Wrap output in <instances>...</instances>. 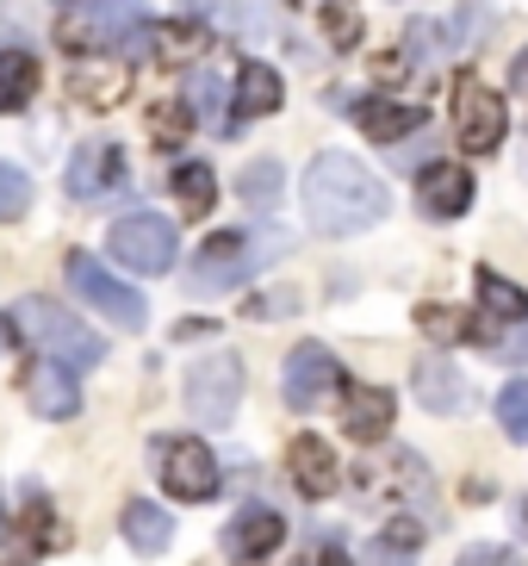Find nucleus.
Returning a JSON list of instances; mask_svg holds the SVG:
<instances>
[{
  "label": "nucleus",
  "mask_w": 528,
  "mask_h": 566,
  "mask_svg": "<svg viewBox=\"0 0 528 566\" xmlns=\"http://www.w3.org/2000/svg\"><path fill=\"white\" fill-rule=\"evenodd\" d=\"M243 405V361L231 349H212L187 367V411L205 423V430H224Z\"/></svg>",
  "instance_id": "obj_8"
},
{
  "label": "nucleus",
  "mask_w": 528,
  "mask_h": 566,
  "mask_svg": "<svg viewBox=\"0 0 528 566\" xmlns=\"http://www.w3.org/2000/svg\"><path fill=\"white\" fill-rule=\"evenodd\" d=\"M416 206L430 218H461L473 206V175L461 163H430L416 175Z\"/></svg>",
  "instance_id": "obj_18"
},
{
  "label": "nucleus",
  "mask_w": 528,
  "mask_h": 566,
  "mask_svg": "<svg viewBox=\"0 0 528 566\" xmlns=\"http://www.w3.org/2000/svg\"><path fill=\"white\" fill-rule=\"evenodd\" d=\"M68 94H75L82 106H94V113H106V106H118L125 94H131V69L118 63V56H75Z\"/></svg>",
  "instance_id": "obj_14"
},
{
  "label": "nucleus",
  "mask_w": 528,
  "mask_h": 566,
  "mask_svg": "<svg viewBox=\"0 0 528 566\" xmlns=\"http://www.w3.org/2000/svg\"><path fill=\"white\" fill-rule=\"evenodd\" d=\"M187 101L199 106V125H205V132H231V118L218 113V106H224V87H218V75H212V69H199V75H193V87H187Z\"/></svg>",
  "instance_id": "obj_27"
},
{
  "label": "nucleus",
  "mask_w": 528,
  "mask_h": 566,
  "mask_svg": "<svg viewBox=\"0 0 528 566\" xmlns=\"http://www.w3.org/2000/svg\"><path fill=\"white\" fill-rule=\"evenodd\" d=\"M281 542H286V516L267 511V504H243L231 516V530H224V554L231 560H267Z\"/></svg>",
  "instance_id": "obj_13"
},
{
  "label": "nucleus",
  "mask_w": 528,
  "mask_h": 566,
  "mask_svg": "<svg viewBox=\"0 0 528 566\" xmlns=\"http://www.w3.org/2000/svg\"><path fill=\"white\" fill-rule=\"evenodd\" d=\"M305 566H355V554L342 548V535H317L305 548Z\"/></svg>",
  "instance_id": "obj_31"
},
{
  "label": "nucleus",
  "mask_w": 528,
  "mask_h": 566,
  "mask_svg": "<svg viewBox=\"0 0 528 566\" xmlns=\"http://www.w3.org/2000/svg\"><path fill=\"white\" fill-rule=\"evenodd\" d=\"M25 206H32V175L13 163H0V224L25 218Z\"/></svg>",
  "instance_id": "obj_28"
},
{
  "label": "nucleus",
  "mask_w": 528,
  "mask_h": 566,
  "mask_svg": "<svg viewBox=\"0 0 528 566\" xmlns=\"http://www.w3.org/2000/svg\"><path fill=\"white\" fill-rule=\"evenodd\" d=\"M355 113V125H361L373 144H398V137H411L416 125H423V106L411 101H392V94H373V101H355L348 106Z\"/></svg>",
  "instance_id": "obj_20"
},
{
  "label": "nucleus",
  "mask_w": 528,
  "mask_h": 566,
  "mask_svg": "<svg viewBox=\"0 0 528 566\" xmlns=\"http://www.w3.org/2000/svg\"><path fill=\"white\" fill-rule=\"evenodd\" d=\"M479 300L485 317H497V324H528V293L516 281H504L497 268H479Z\"/></svg>",
  "instance_id": "obj_25"
},
{
  "label": "nucleus",
  "mask_w": 528,
  "mask_h": 566,
  "mask_svg": "<svg viewBox=\"0 0 528 566\" xmlns=\"http://www.w3.org/2000/svg\"><path fill=\"white\" fill-rule=\"evenodd\" d=\"M522 516H528V511H522Z\"/></svg>",
  "instance_id": "obj_42"
},
{
  "label": "nucleus",
  "mask_w": 528,
  "mask_h": 566,
  "mask_svg": "<svg viewBox=\"0 0 528 566\" xmlns=\"http://www.w3.org/2000/svg\"><path fill=\"white\" fill-rule=\"evenodd\" d=\"M63 274H68V286H75V300H82V305H94L99 317H113L118 331H144V324H149L144 293L118 281L113 268L99 262V255L75 250V255H68V268H63Z\"/></svg>",
  "instance_id": "obj_7"
},
{
  "label": "nucleus",
  "mask_w": 528,
  "mask_h": 566,
  "mask_svg": "<svg viewBox=\"0 0 528 566\" xmlns=\"http://www.w3.org/2000/svg\"><path fill=\"white\" fill-rule=\"evenodd\" d=\"M212 7H218V0H181V19H193V25H199V19H212Z\"/></svg>",
  "instance_id": "obj_38"
},
{
  "label": "nucleus",
  "mask_w": 528,
  "mask_h": 566,
  "mask_svg": "<svg viewBox=\"0 0 528 566\" xmlns=\"http://www.w3.org/2000/svg\"><path fill=\"white\" fill-rule=\"evenodd\" d=\"M454 566H522V560H516L510 548H466Z\"/></svg>",
  "instance_id": "obj_34"
},
{
  "label": "nucleus",
  "mask_w": 528,
  "mask_h": 566,
  "mask_svg": "<svg viewBox=\"0 0 528 566\" xmlns=\"http://www.w3.org/2000/svg\"><path fill=\"white\" fill-rule=\"evenodd\" d=\"M342 430L361 442V449H373V442H386V430H392V417H398V399L386 392V386H355L348 380L342 392Z\"/></svg>",
  "instance_id": "obj_15"
},
{
  "label": "nucleus",
  "mask_w": 528,
  "mask_h": 566,
  "mask_svg": "<svg viewBox=\"0 0 528 566\" xmlns=\"http://www.w3.org/2000/svg\"><path fill=\"white\" fill-rule=\"evenodd\" d=\"M63 187H68V200H82V206H118L131 193V156L118 144H82L63 168Z\"/></svg>",
  "instance_id": "obj_9"
},
{
  "label": "nucleus",
  "mask_w": 528,
  "mask_h": 566,
  "mask_svg": "<svg viewBox=\"0 0 528 566\" xmlns=\"http://www.w3.org/2000/svg\"><path fill=\"white\" fill-rule=\"evenodd\" d=\"M411 386H416V405L423 411H435V417H454V411H466V374L447 355H423L416 361V374H411Z\"/></svg>",
  "instance_id": "obj_16"
},
{
  "label": "nucleus",
  "mask_w": 528,
  "mask_h": 566,
  "mask_svg": "<svg viewBox=\"0 0 528 566\" xmlns=\"http://www.w3.org/2000/svg\"><path fill=\"white\" fill-rule=\"evenodd\" d=\"M0 535H7V504H0Z\"/></svg>",
  "instance_id": "obj_40"
},
{
  "label": "nucleus",
  "mask_w": 528,
  "mask_h": 566,
  "mask_svg": "<svg viewBox=\"0 0 528 566\" xmlns=\"http://www.w3.org/2000/svg\"><path fill=\"white\" fill-rule=\"evenodd\" d=\"M516 82H528V56H522V63H516Z\"/></svg>",
  "instance_id": "obj_39"
},
{
  "label": "nucleus",
  "mask_w": 528,
  "mask_h": 566,
  "mask_svg": "<svg viewBox=\"0 0 528 566\" xmlns=\"http://www.w3.org/2000/svg\"><path fill=\"white\" fill-rule=\"evenodd\" d=\"M168 187H175V200H181L187 218H205L218 206V175L205 163H181L175 175H168Z\"/></svg>",
  "instance_id": "obj_24"
},
{
  "label": "nucleus",
  "mask_w": 528,
  "mask_h": 566,
  "mask_svg": "<svg viewBox=\"0 0 528 566\" xmlns=\"http://www.w3.org/2000/svg\"><path fill=\"white\" fill-rule=\"evenodd\" d=\"M38 94V56L32 51H0V113H19V106H32Z\"/></svg>",
  "instance_id": "obj_23"
},
{
  "label": "nucleus",
  "mask_w": 528,
  "mask_h": 566,
  "mask_svg": "<svg viewBox=\"0 0 528 566\" xmlns=\"http://www.w3.org/2000/svg\"><path fill=\"white\" fill-rule=\"evenodd\" d=\"M249 312H262V317H281V312H293V293H274V300H255Z\"/></svg>",
  "instance_id": "obj_36"
},
{
  "label": "nucleus",
  "mask_w": 528,
  "mask_h": 566,
  "mask_svg": "<svg viewBox=\"0 0 528 566\" xmlns=\"http://www.w3.org/2000/svg\"><path fill=\"white\" fill-rule=\"evenodd\" d=\"M355 566H411V548H404V542H392V535H380V542H373V548H367Z\"/></svg>",
  "instance_id": "obj_32"
},
{
  "label": "nucleus",
  "mask_w": 528,
  "mask_h": 566,
  "mask_svg": "<svg viewBox=\"0 0 528 566\" xmlns=\"http://www.w3.org/2000/svg\"><path fill=\"white\" fill-rule=\"evenodd\" d=\"M286 473H293V485L305 492V499H330L336 480H342V467H336V454H330L324 436H298L293 449H286Z\"/></svg>",
  "instance_id": "obj_19"
},
{
  "label": "nucleus",
  "mask_w": 528,
  "mask_h": 566,
  "mask_svg": "<svg viewBox=\"0 0 528 566\" xmlns=\"http://www.w3.org/2000/svg\"><path fill=\"white\" fill-rule=\"evenodd\" d=\"M355 492H361L373 511H416L423 523H430V504H435V480L430 467H423V454L411 449H392V454H361V467H355Z\"/></svg>",
  "instance_id": "obj_4"
},
{
  "label": "nucleus",
  "mask_w": 528,
  "mask_h": 566,
  "mask_svg": "<svg viewBox=\"0 0 528 566\" xmlns=\"http://www.w3.org/2000/svg\"><path fill=\"white\" fill-rule=\"evenodd\" d=\"M0 355H7V324H0Z\"/></svg>",
  "instance_id": "obj_41"
},
{
  "label": "nucleus",
  "mask_w": 528,
  "mask_h": 566,
  "mask_svg": "<svg viewBox=\"0 0 528 566\" xmlns=\"http://www.w3.org/2000/svg\"><path fill=\"white\" fill-rule=\"evenodd\" d=\"M218 454L199 442V436H181V442H162V485L181 504H205L218 492Z\"/></svg>",
  "instance_id": "obj_12"
},
{
  "label": "nucleus",
  "mask_w": 528,
  "mask_h": 566,
  "mask_svg": "<svg viewBox=\"0 0 528 566\" xmlns=\"http://www.w3.org/2000/svg\"><path fill=\"white\" fill-rule=\"evenodd\" d=\"M106 250H113L118 268H131V274H168L175 255H181V231L162 212H131L106 231Z\"/></svg>",
  "instance_id": "obj_6"
},
{
  "label": "nucleus",
  "mask_w": 528,
  "mask_h": 566,
  "mask_svg": "<svg viewBox=\"0 0 528 566\" xmlns=\"http://www.w3.org/2000/svg\"><path fill=\"white\" fill-rule=\"evenodd\" d=\"M13 324L32 336L38 355L75 367V374H94V367L106 361V336H99L94 324H82V312H68V305L44 300V293L19 300V305H13Z\"/></svg>",
  "instance_id": "obj_3"
},
{
  "label": "nucleus",
  "mask_w": 528,
  "mask_h": 566,
  "mask_svg": "<svg viewBox=\"0 0 528 566\" xmlns=\"http://www.w3.org/2000/svg\"><path fill=\"white\" fill-rule=\"evenodd\" d=\"M454 125H461L466 156H492L504 144V101H497L492 87H479V75L454 82Z\"/></svg>",
  "instance_id": "obj_11"
},
{
  "label": "nucleus",
  "mask_w": 528,
  "mask_h": 566,
  "mask_svg": "<svg viewBox=\"0 0 528 566\" xmlns=\"http://www.w3.org/2000/svg\"><path fill=\"white\" fill-rule=\"evenodd\" d=\"M286 250V231H218L205 237V250L187 262V293H231V286L255 281L274 255Z\"/></svg>",
  "instance_id": "obj_2"
},
{
  "label": "nucleus",
  "mask_w": 528,
  "mask_h": 566,
  "mask_svg": "<svg viewBox=\"0 0 528 566\" xmlns=\"http://www.w3.org/2000/svg\"><path fill=\"white\" fill-rule=\"evenodd\" d=\"M281 392H286L293 411H324L336 392H348V380H342V367H336V355L324 349V343H298L281 367Z\"/></svg>",
  "instance_id": "obj_10"
},
{
  "label": "nucleus",
  "mask_w": 528,
  "mask_h": 566,
  "mask_svg": "<svg viewBox=\"0 0 528 566\" xmlns=\"http://www.w3.org/2000/svg\"><path fill=\"white\" fill-rule=\"evenodd\" d=\"M187 132V113H156V137H175Z\"/></svg>",
  "instance_id": "obj_37"
},
{
  "label": "nucleus",
  "mask_w": 528,
  "mask_h": 566,
  "mask_svg": "<svg viewBox=\"0 0 528 566\" xmlns=\"http://www.w3.org/2000/svg\"><path fill=\"white\" fill-rule=\"evenodd\" d=\"M281 187H286V175H281V163H274V156H255V163L236 175V193H243L255 212H274V206H281Z\"/></svg>",
  "instance_id": "obj_26"
},
{
  "label": "nucleus",
  "mask_w": 528,
  "mask_h": 566,
  "mask_svg": "<svg viewBox=\"0 0 528 566\" xmlns=\"http://www.w3.org/2000/svg\"><path fill=\"white\" fill-rule=\"evenodd\" d=\"M0 32H25V7L19 0H0Z\"/></svg>",
  "instance_id": "obj_35"
},
{
  "label": "nucleus",
  "mask_w": 528,
  "mask_h": 566,
  "mask_svg": "<svg viewBox=\"0 0 528 566\" xmlns=\"http://www.w3.org/2000/svg\"><path fill=\"white\" fill-rule=\"evenodd\" d=\"M25 392H32V411L50 417V423H63V417L82 411V386H75V367L50 361V355L32 367V374H25Z\"/></svg>",
  "instance_id": "obj_17"
},
{
  "label": "nucleus",
  "mask_w": 528,
  "mask_h": 566,
  "mask_svg": "<svg viewBox=\"0 0 528 566\" xmlns=\"http://www.w3.org/2000/svg\"><path fill=\"white\" fill-rule=\"evenodd\" d=\"M497 423H504L510 442H528V380L504 386V399H497Z\"/></svg>",
  "instance_id": "obj_30"
},
{
  "label": "nucleus",
  "mask_w": 528,
  "mask_h": 566,
  "mask_svg": "<svg viewBox=\"0 0 528 566\" xmlns=\"http://www.w3.org/2000/svg\"><path fill=\"white\" fill-rule=\"evenodd\" d=\"M281 75H274V69L267 63H255V56H249L243 69H236V106H243L249 118H262V113H281Z\"/></svg>",
  "instance_id": "obj_22"
},
{
  "label": "nucleus",
  "mask_w": 528,
  "mask_h": 566,
  "mask_svg": "<svg viewBox=\"0 0 528 566\" xmlns=\"http://www.w3.org/2000/svg\"><path fill=\"white\" fill-rule=\"evenodd\" d=\"M118 530H125L131 554H162L168 542H175V516H168L162 504H149V499H131L125 516H118Z\"/></svg>",
  "instance_id": "obj_21"
},
{
  "label": "nucleus",
  "mask_w": 528,
  "mask_h": 566,
  "mask_svg": "<svg viewBox=\"0 0 528 566\" xmlns=\"http://www.w3.org/2000/svg\"><path fill=\"white\" fill-rule=\"evenodd\" d=\"M416 324H423L430 336H442V343H447V336H466V331H473V324H461V317H447L442 305H423V312H416Z\"/></svg>",
  "instance_id": "obj_33"
},
{
  "label": "nucleus",
  "mask_w": 528,
  "mask_h": 566,
  "mask_svg": "<svg viewBox=\"0 0 528 566\" xmlns=\"http://www.w3.org/2000/svg\"><path fill=\"white\" fill-rule=\"evenodd\" d=\"M305 218H311V231H324V237L373 231L386 218V187L373 181L355 156L330 150L305 168Z\"/></svg>",
  "instance_id": "obj_1"
},
{
  "label": "nucleus",
  "mask_w": 528,
  "mask_h": 566,
  "mask_svg": "<svg viewBox=\"0 0 528 566\" xmlns=\"http://www.w3.org/2000/svg\"><path fill=\"white\" fill-rule=\"evenodd\" d=\"M317 13H324V32H330L336 51H355V44H361V13H355L348 0H324Z\"/></svg>",
  "instance_id": "obj_29"
},
{
  "label": "nucleus",
  "mask_w": 528,
  "mask_h": 566,
  "mask_svg": "<svg viewBox=\"0 0 528 566\" xmlns=\"http://www.w3.org/2000/svg\"><path fill=\"white\" fill-rule=\"evenodd\" d=\"M144 0H82L63 13V44L75 56H106V51H131V38L144 32Z\"/></svg>",
  "instance_id": "obj_5"
}]
</instances>
